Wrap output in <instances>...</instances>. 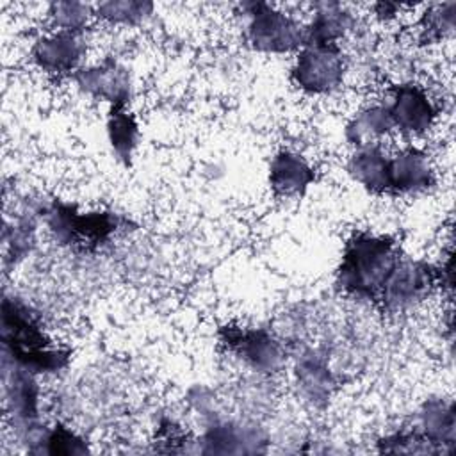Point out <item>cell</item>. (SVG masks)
I'll return each mask as SVG.
<instances>
[{
    "instance_id": "obj_1",
    "label": "cell",
    "mask_w": 456,
    "mask_h": 456,
    "mask_svg": "<svg viewBox=\"0 0 456 456\" xmlns=\"http://www.w3.org/2000/svg\"><path fill=\"white\" fill-rule=\"evenodd\" d=\"M2 346L4 360L36 376L57 374L71 362V351L46 333L37 312L14 296L2 301Z\"/></svg>"
},
{
    "instance_id": "obj_2",
    "label": "cell",
    "mask_w": 456,
    "mask_h": 456,
    "mask_svg": "<svg viewBox=\"0 0 456 456\" xmlns=\"http://www.w3.org/2000/svg\"><path fill=\"white\" fill-rule=\"evenodd\" d=\"M401 258L394 237L369 230L354 232L344 242L335 285L347 297L378 303L381 289Z\"/></svg>"
},
{
    "instance_id": "obj_3",
    "label": "cell",
    "mask_w": 456,
    "mask_h": 456,
    "mask_svg": "<svg viewBox=\"0 0 456 456\" xmlns=\"http://www.w3.org/2000/svg\"><path fill=\"white\" fill-rule=\"evenodd\" d=\"M39 216L59 244L82 249H94L109 242L125 224V219L116 212L80 210L62 200L46 203Z\"/></svg>"
},
{
    "instance_id": "obj_4",
    "label": "cell",
    "mask_w": 456,
    "mask_h": 456,
    "mask_svg": "<svg viewBox=\"0 0 456 456\" xmlns=\"http://www.w3.org/2000/svg\"><path fill=\"white\" fill-rule=\"evenodd\" d=\"M244 37L251 50L265 55L296 53L305 45V23L264 2L244 4Z\"/></svg>"
},
{
    "instance_id": "obj_5",
    "label": "cell",
    "mask_w": 456,
    "mask_h": 456,
    "mask_svg": "<svg viewBox=\"0 0 456 456\" xmlns=\"http://www.w3.org/2000/svg\"><path fill=\"white\" fill-rule=\"evenodd\" d=\"M347 73V57L340 45L306 43L290 66L292 86L308 96H326L337 91Z\"/></svg>"
},
{
    "instance_id": "obj_6",
    "label": "cell",
    "mask_w": 456,
    "mask_h": 456,
    "mask_svg": "<svg viewBox=\"0 0 456 456\" xmlns=\"http://www.w3.org/2000/svg\"><path fill=\"white\" fill-rule=\"evenodd\" d=\"M436 287H440L436 265L401 255L381 289L378 305L388 314L406 312L426 301Z\"/></svg>"
},
{
    "instance_id": "obj_7",
    "label": "cell",
    "mask_w": 456,
    "mask_h": 456,
    "mask_svg": "<svg viewBox=\"0 0 456 456\" xmlns=\"http://www.w3.org/2000/svg\"><path fill=\"white\" fill-rule=\"evenodd\" d=\"M219 342L226 353L258 376H271L283 369L287 354L283 344L265 328L224 324L219 330Z\"/></svg>"
},
{
    "instance_id": "obj_8",
    "label": "cell",
    "mask_w": 456,
    "mask_h": 456,
    "mask_svg": "<svg viewBox=\"0 0 456 456\" xmlns=\"http://www.w3.org/2000/svg\"><path fill=\"white\" fill-rule=\"evenodd\" d=\"M4 406L11 426L20 438L27 444L41 428V390L37 376L4 360Z\"/></svg>"
},
{
    "instance_id": "obj_9",
    "label": "cell",
    "mask_w": 456,
    "mask_h": 456,
    "mask_svg": "<svg viewBox=\"0 0 456 456\" xmlns=\"http://www.w3.org/2000/svg\"><path fill=\"white\" fill-rule=\"evenodd\" d=\"M385 105L394 123V132L410 139L429 134L440 116L431 93L417 82L392 86Z\"/></svg>"
},
{
    "instance_id": "obj_10",
    "label": "cell",
    "mask_w": 456,
    "mask_h": 456,
    "mask_svg": "<svg viewBox=\"0 0 456 456\" xmlns=\"http://www.w3.org/2000/svg\"><path fill=\"white\" fill-rule=\"evenodd\" d=\"M71 78L84 94L105 102L109 107H130L134 98L132 73L114 57L82 66Z\"/></svg>"
},
{
    "instance_id": "obj_11",
    "label": "cell",
    "mask_w": 456,
    "mask_h": 456,
    "mask_svg": "<svg viewBox=\"0 0 456 456\" xmlns=\"http://www.w3.org/2000/svg\"><path fill=\"white\" fill-rule=\"evenodd\" d=\"M87 53L84 32L53 30L41 34L30 48L32 62L48 75H71L82 68Z\"/></svg>"
},
{
    "instance_id": "obj_12",
    "label": "cell",
    "mask_w": 456,
    "mask_h": 456,
    "mask_svg": "<svg viewBox=\"0 0 456 456\" xmlns=\"http://www.w3.org/2000/svg\"><path fill=\"white\" fill-rule=\"evenodd\" d=\"M196 444L205 454H255L267 451L269 438L253 422L214 419Z\"/></svg>"
},
{
    "instance_id": "obj_13",
    "label": "cell",
    "mask_w": 456,
    "mask_h": 456,
    "mask_svg": "<svg viewBox=\"0 0 456 456\" xmlns=\"http://www.w3.org/2000/svg\"><path fill=\"white\" fill-rule=\"evenodd\" d=\"M390 194H417L431 189L436 171L429 155L419 146H403L388 153Z\"/></svg>"
},
{
    "instance_id": "obj_14",
    "label": "cell",
    "mask_w": 456,
    "mask_h": 456,
    "mask_svg": "<svg viewBox=\"0 0 456 456\" xmlns=\"http://www.w3.org/2000/svg\"><path fill=\"white\" fill-rule=\"evenodd\" d=\"M315 182V169L306 157L294 150H280L269 164V187L276 198L303 196Z\"/></svg>"
},
{
    "instance_id": "obj_15",
    "label": "cell",
    "mask_w": 456,
    "mask_h": 456,
    "mask_svg": "<svg viewBox=\"0 0 456 456\" xmlns=\"http://www.w3.org/2000/svg\"><path fill=\"white\" fill-rule=\"evenodd\" d=\"M415 429L440 454H451L456 447L454 403L445 397L426 399L417 411Z\"/></svg>"
},
{
    "instance_id": "obj_16",
    "label": "cell",
    "mask_w": 456,
    "mask_h": 456,
    "mask_svg": "<svg viewBox=\"0 0 456 456\" xmlns=\"http://www.w3.org/2000/svg\"><path fill=\"white\" fill-rule=\"evenodd\" d=\"M294 379L299 395L312 406H324L335 385L328 360L317 349H306L297 356Z\"/></svg>"
},
{
    "instance_id": "obj_17",
    "label": "cell",
    "mask_w": 456,
    "mask_h": 456,
    "mask_svg": "<svg viewBox=\"0 0 456 456\" xmlns=\"http://www.w3.org/2000/svg\"><path fill=\"white\" fill-rule=\"evenodd\" d=\"M356 27V18L338 2H321L314 5V14L305 23V45H340Z\"/></svg>"
},
{
    "instance_id": "obj_18",
    "label": "cell",
    "mask_w": 456,
    "mask_h": 456,
    "mask_svg": "<svg viewBox=\"0 0 456 456\" xmlns=\"http://www.w3.org/2000/svg\"><path fill=\"white\" fill-rule=\"evenodd\" d=\"M353 182L370 194H390L388 153L381 144L354 148L346 164Z\"/></svg>"
},
{
    "instance_id": "obj_19",
    "label": "cell",
    "mask_w": 456,
    "mask_h": 456,
    "mask_svg": "<svg viewBox=\"0 0 456 456\" xmlns=\"http://www.w3.org/2000/svg\"><path fill=\"white\" fill-rule=\"evenodd\" d=\"M394 132V123L383 103H370L356 110L344 126V139L349 146L363 148L381 144Z\"/></svg>"
},
{
    "instance_id": "obj_20",
    "label": "cell",
    "mask_w": 456,
    "mask_h": 456,
    "mask_svg": "<svg viewBox=\"0 0 456 456\" xmlns=\"http://www.w3.org/2000/svg\"><path fill=\"white\" fill-rule=\"evenodd\" d=\"M27 451L32 454L78 456L87 454L91 447L75 429L62 422H55L53 426L43 424V428L27 442Z\"/></svg>"
},
{
    "instance_id": "obj_21",
    "label": "cell",
    "mask_w": 456,
    "mask_h": 456,
    "mask_svg": "<svg viewBox=\"0 0 456 456\" xmlns=\"http://www.w3.org/2000/svg\"><path fill=\"white\" fill-rule=\"evenodd\" d=\"M107 141L116 159L128 166L139 146V123L130 107H109L105 123Z\"/></svg>"
},
{
    "instance_id": "obj_22",
    "label": "cell",
    "mask_w": 456,
    "mask_h": 456,
    "mask_svg": "<svg viewBox=\"0 0 456 456\" xmlns=\"http://www.w3.org/2000/svg\"><path fill=\"white\" fill-rule=\"evenodd\" d=\"M4 265H16L36 246V221L32 216H18L4 226Z\"/></svg>"
},
{
    "instance_id": "obj_23",
    "label": "cell",
    "mask_w": 456,
    "mask_h": 456,
    "mask_svg": "<svg viewBox=\"0 0 456 456\" xmlns=\"http://www.w3.org/2000/svg\"><path fill=\"white\" fill-rule=\"evenodd\" d=\"M456 25V4H436L426 9L419 20L417 39L420 45H435L445 39Z\"/></svg>"
},
{
    "instance_id": "obj_24",
    "label": "cell",
    "mask_w": 456,
    "mask_h": 456,
    "mask_svg": "<svg viewBox=\"0 0 456 456\" xmlns=\"http://www.w3.org/2000/svg\"><path fill=\"white\" fill-rule=\"evenodd\" d=\"M151 12L153 4L142 0H109L94 5V16L109 25H139Z\"/></svg>"
},
{
    "instance_id": "obj_25",
    "label": "cell",
    "mask_w": 456,
    "mask_h": 456,
    "mask_svg": "<svg viewBox=\"0 0 456 456\" xmlns=\"http://www.w3.org/2000/svg\"><path fill=\"white\" fill-rule=\"evenodd\" d=\"M94 18V5L84 2H53L48 7V21L53 30L84 32Z\"/></svg>"
},
{
    "instance_id": "obj_26",
    "label": "cell",
    "mask_w": 456,
    "mask_h": 456,
    "mask_svg": "<svg viewBox=\"0 0 456 456\" xmlns=\"http://www.w3.org/2000/svg\"><path fill=\"white\" fill-rule=\"evenodd\" d=\"M376 449L388 454H438L436 449L415 429V426L379 436Z\"/></svg>"
},
{
    "instance_id": "obj_27",
    "label": "cell",
    "mask_w": 456,
    "mask_h": 456,
    "mask_svg": "<svg viewBox=\"0 0 456 456\" xmlns=\"http://www.w3.org/2000/svg\"><path fill=\"white\" fill-rule=\"evenodd\" d=\"M374 11H376V16H378V18H381V20H390V18H394L395 14H399L401 5L381 2V4H376V5H374Z\"/></svg>"
}]
</instances>
